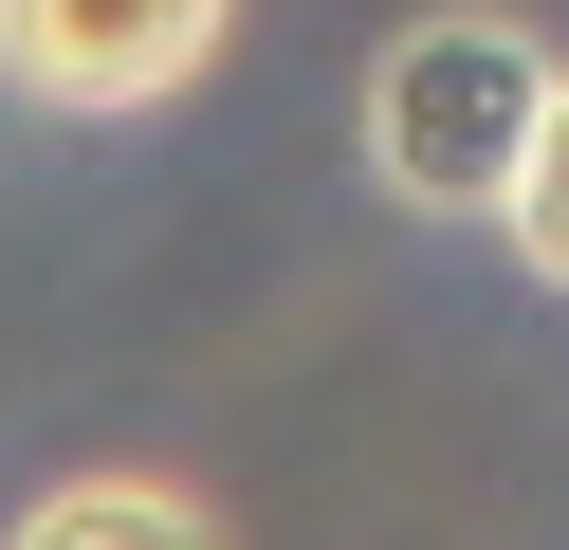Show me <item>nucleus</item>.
Returning <instances> with one entry per match:
<instances>
[{"label": "nucleus", "mask_w": 569, "mask_h": 550, "mask_svg": "<svg viewBox=\"0 0 569 550\" xmlns=\"http://www.w3.org/2000/svg\"><path fill=\"white\" fill-rule=\"evenodd\" d=\"M551 37L532 19H496V0H441V19H405L368 56V166H386V202H422V220H496L515 202V166H532V110H551Z\"/></svg>", "instance_id": "obj_1"}, {"label": "nucleus", "mask_w": 569, "mask_h": 550, "mask_svg": "<svg viewBox=\"0 0 569 550\" xmlns=\"http://www.w3.org/2000/svg\"><path fill=\"white\" fill-rule=\"evenodd\" d=\"M239 0H0V73L38 110H74V129H111V110H166L202 56H221Z\"/></svg>", "instance_id": "obj_2"}, {"label": "nucleus", "mask_w": 569, "mask_h": 550, "mask_svg": "<svg viewBox=\"0 0 569 550\" xmlns=\"http://www.w3.org/2000/svg\"><path fill=\"white\" fill-rule=\"evenodd\" d=\"M0 550H221V513H202L184 477H56Z\"/></svg>", "instance_id": "obj_3"}, {"label": "nucleus", "mask_w": 569, "mask_h": 550, "mask_svg": "<svg viewBox=\"0 0 569 550\" xmlns=\"http://www.w3.org/2000/svg\"><path fill=\"white\" fill-rule=\"evenodd\" d=\"M496 220H515V257L569 293V73H551V110H532V166H515V202H496Z\"/></svg>", "instance_id": "obj_4"}]
</instances>
